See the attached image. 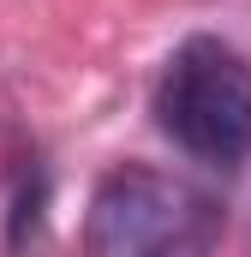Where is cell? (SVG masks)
<instances>
[{
  "label": "cell",
  "mask_w": 251,
  "mask_h": 257,
  "mask_svg": "<svg viewBox=\"0 0 251 257\" xmlns=\"http://www.w3.org/2000/svg\"><path fill=\"white\" fill-rule=\"evenodd\" d=\"M227 209L186 174L120 162L84 209V257H209Z\"/></svg>",
  "instance_id": "obj_1"
},
{
  "label": "cell",
  "mask_w": 251,
  "mask_h": 257,
  "mask_svg": "<svg viewBox=\"0 0 251 257\" xmlns=\"http://www.w3.org/2000/svg\"><path fill=\"white\" fill-rule=\"evenodd\" d=\"M156 120L197 162H239L251 150V60L221 36H191L156 84Z\"/></svg>",
  "instance_id": "obj_2"
}]
</instances>
